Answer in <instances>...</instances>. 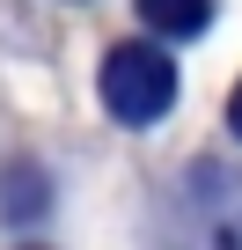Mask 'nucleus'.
Masks as SVG:
<instances>
[{"mask_svg": "<svg viewBox=\"0 0 242 250\" xmlns=\"http://www.w3.org/2000/svg\"><path fill=\"white\" fill-rule=\"evenodd\" d=\"M227 125L242 133V81H235V96H227Z\"/></svg>", "mask_w": 242, "mask_h": 250, "instance_id": "5", "label": "nucleus"}, {"mask_svg": "<svg viewBox=\"0 0 242 250\" xmlns=\"http://www.w3.org/2000/svg\"><path fill=\"white\" fill-rule=\"evenodd\" d=\"M140 15L162 30V37H198L213 22V0H140Z\"/></svg>", "mask_w": 242, "mask_h": 250, "instance_id": "3", "label": "nucleus"}, {"mask_svg": "<svg viewBox=\"0 0 242 250\" xmlns=\"http://www.w3.org/2000/svg\"><path fill=\"white\" fill-rule=\"evenodd\" d=\"M103 103H110V118H125V125H154L176 103V66L154 44H117L103 59Z\"/></svg>", "mask_w": 242, "mask_h": 250, "instance_id": "2", "label": "nucleus"}, {"mask_svg": "<svg viewBox=\"0 0 242 250\" xmlns=\"http://www.w3.org/2000/svg\"><path fill=\"white\" fill-rule=\"evenodd\" d=\"M162 250H242V177L220 162H198L176 177L162 206Z\"/></svg>", "mask_w": 242, "mask_h": 250, "instance_id": "1", "label": "nucleus"}, {"mask_svg": "<svg viewBox=\"0 0 242 250\" xmlns=\"http://www.w3.org/2000/svg\"><path fill=\"white\" fill-rule=\"evenodd\" d=\"M0 213H44V177L37 169H8V199Z\"/></svg>", "mask_w": 242, "mask_h": 250, "instance_id": "4", "label": "nucleus"}]
</instances>
